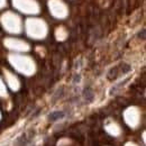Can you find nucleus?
Masks as SVG:
<instances>
[{
  "label": "nucleus",
  "instance_id": "ddd939ff",
  "mask_svg": "<svg viewBox=\"0 0 146 146\" xmlns=\"http://www.w3.org/2000/svg\"><path fill=\"white\" fill-rule=\"evenodd\" d=\"M6 6V0H0V9Z\"/></svg>",
  "mask_w": 146,
  "mask_h": 146
},
{
  "label": "nucleus",
  "instance_id": "f257e3e1",
  "mask_svg": "<svg viewBox=\"0 0 146 146\" xmlns=\"http://www.w3.org/2000/svg\"><path fill=\"white\" fill-rule=\"evenodd\" d=\"M9 62L18 72L23 73L25 75H32L35 73V70H36L35 63L29 56L11 54L9 55Z\"/></svg>",
  "mask_w": 146,
  "mask_h": 146
},
{
  "label": "nucleus",
  "instance_id": "f03ea898",
  "mask_svg": "<svg viewBox=\"0 0 146 146\" xmlns=\"http://www.w3.org/2000/svg\"><path fill=\"white\" fill-rule=\"evenodd\" d=\"M26 33L27 35L35 39H42L47 35V25L44 20L38 18H29L26 21Z\"/></svg>",
  "mask_w": 146,
  "mask_h": 146
},
{
  "label": "nucleus",
  "instance_id": "39448f33",
  "mask_svg": "<svg viewBox=\"0 0 146 146\" xmlns=\"http://www.w3.org/2000/svg\"><path fill=\"white\" fill-rule=\"evenodd\" d=\"M48 8L51 14L56 18L63 19L69 14V9L62 0H48Z\"/></svg>",
  "mask_w": 146,
  "mask_h": 146
},
{
  "label": "nucleus",
  "instance_id": "9d476101",
  "mask_svg": "<svg viewBox=\"0 0 146 146\" xmlns=\"http://www.w3.org/2000/svg\"><path fill=\"white\" fill-rule=\"evenodd\" d=\"M55 36H56V39L57 40H64L66 36H68V32L65 31L64 27H58L56 29V33H55Z\"/></svg>",
  "mask_w": 146,
  "mask_h": 146
},
{
  "label": "nucleus",
  "instance_id": "0eeeda50",
  "mask_svg": "<svg viewBox=\"0 0 146 146\" xmlns=\"http://www.w3.org/2000/svg\"><path fill=\"white\" fill-rule=\"evenodd\" d=\"M5 46L11 51H16V52H27L29 51V45L20 39L16 38H6L5 39Z\"/></svg>",
  "mask_w": 146,
  "mask_h": 146
},
{
  "label": "nucleus",
  "instance_id": "423d86ee",
  "mask_svg": "<svg viewBox=\"0 0 146 146\" xmlns=\"http://www.w3.org/2000/svg\"><path fill=\"white\" fill-rule=\"evenodd\" d=\"M124 119L128 126L135 128L139 125L141 121V112L136 107H129L124 112Z\"/></svg>",
  "mask_w": 146,
  "mask_h": 146
},
{
  "label": "nucleus",
  "instance_id": "9b49d317",
  "mask_svg": "<svg viewBox=\"0 0 146 146\" xmlns=\"http://www.w3.org/2000/svg\"><path fill=\"white\" fill-rule=\"evenodd\" d=\"M6 96H7V89H6V86L0 78V97H6Z\"/></svg>",
  "mask_w": 146,
  "mask_h": 146
},
{
  "label": "nucleus",
  "instance_id": "4468645a",
  "mask_svg": "<svg viewBox=\"0 0 146 146\" xmlns=\"http://www.w3.org/2000/svg\"><path fill=\"white\" fill-rule=\"evenodd\" d=\"M125 146H138V145H136L135 143H131V142H129V143H127Z\"/></svg>",
  "mask_w": 146,
  "mask_h": 146
},
{
  "label": "nucleus",
  "instance_id": "2eb2a0df",
  "mask_svg": "<svg viewBox=\"0 0 146 146\" xmlns=\"http://www.w3.org/2000/svg\"><path fill=\"white\" fill-rule=\"evenodd\" d=\"M0 118H1V113H0Z\"/></svg>",
  "mask_w": 146,
  "mask_h": 146
},
{
  "label": "nucleus",
  "instance_id": "7ed1b4c3",
  "mask_svg": "<svg viewBox=\"0 0 146 146\" xmlns=\"http://www.w3.org/2000/svg\"><path fill=\"white\" fill-rule=\"evenodd\" d=\"M1 23H2L3 28L11 34H19L23 29V23H21L20 17L10 11L1 16Z\"/></svg>",
  "mask_w": 146,
  "mask_h": 146
},
{
  "label": "nucleus",
  "instance_id": "1a4fd4ad",
  "mask_svg": "<svg viewBox=\"0 0 146 146\" xmlns=\"http://www.w3.org/2000/svg\"><path fill=\"white\" fill-rule=\"evenodd\" d=\"M105 128H106V130L109 133L110 135H112V136H119L120 133H121L120 126H119L118 124H116L115 121L108 123V124L105 126Z\"/></svg>",
  "mask_w": 146,
  "mask_h": 146
},
{
  "label": "nucleus",
  "instance_id": "6e6552de",
  "mask_svg": "<svg viewBox=\"0 0 146 146\" xmlns=\"http://www.w3.org/2000/svg\"><path fill=\"white\" fill-rule=\"evenodd\" d=\"M3 73H5V76H6V81H7L8 86L10 87V89L14 90V91H17V90L19 89V87H20L18 78L15 76L13 73L9 72V71H7V70H5Z\"/></svg>",
  "mask_w": 146,
  "mask_h": 146
},
{
  "label": "nucleus",
  "instance_id": "f8f14e48",
  "mask_svg": "<svg viewBox=\"0 0 146 146\" xmlns=\"http://www.w3.org/2000/svg\"><path fill=\"white\" fill-rule=\"evenodd\" d=\"M62 117H63V113H62V112H60V111H56V112L51 113L50 119H52V120H58V119H61Z\"/></svg>",
  "mask_w": 146,
  "mask_h": 146
},
{
  "label": "nucleus",
  "instance_id": "20e7f679",
  "mask_svg": "<svg viewBox=\"0 0 146 146\" xmlns=\"http://www.w3.org/2000/svg\"><path fill=\"white\" fill-rule=\"evenodd\" d=\"M13 5L17 10L24 14L36 15L39 13V6L35 0H13Z\"/></svg>",
  "mask_w": 146,
  "mask_h": 146
}]
</instances>
